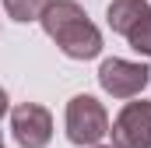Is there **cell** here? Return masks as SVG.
Segmentation results:
<instances>
[{"mask_svg": "<svg viewBox=\"0 0 151 148\" xmlns=\"http://www.w3.org/2000/svg\"><path fill=\"white\" fill-rule=\"evenodd\" d=\"M39 21H42V32L70 60H95L102 53V32L77 0H49Z\"/></svg>", "mask_w": 151, "mask_h": 148, "instance_id": "6da1fadb", "label": "cell"}, {"mask_svg": "<svg viewBox=\"0 0 151 148\" xmlns=\"http://www.w3.org/2000/svg\"><path fill=\"white\" fill-rule=\"evenodd\" d=\"M63 127H67V141L70 145L91 148V145H99L109 134V113H106V106L95 95H74L67 102Z\"/></svg>", "mask_w": 151, "mask_h": 148, "instance_id": "7a4b0ae2", "label": "cell"}, {"mask_svg": "<svg viewBox=\"0 0 151 148\" xmlns=\"http://www.w3.org/2000/svg\"><path fill=\"white\" fill-rule=\"evenodd\" d=\"M148 81H151L148 64H134V60H123V57H109L99 67V85L113 99H134V95H141L148 88Z\"/></svg>", "mask_w": 151, "mask_h": 148, "instance_id": "3957f363", "label": "cell"}, {"mask_svg": "<svg viewBox=\"0 0 151 148\" xmlns=\"http://www.w3.org/2000/svg\"><path fill=\"white\" fill-rule=\"evenodd\" d=\"M11 134L21 148H46L53 138V113L39 102H21L11 110Z\"/></svg>", "mask_w": 151, "mask_h": 148, "instance_id": "277c9868", "label": "cell"}, {"mask_svg": "<svg viewBox=\"0 0 151 148\" xmlns=\"http://www.w3.org/2000/svg\"><path fill=\"white\" fill-rule=\"evenodd\" d=\"M113 148H151V102H127L109 127Z\"/></svg>", "mask_w": 151, "mask_h": 148, "instance_id": "5b68a950", "label": "cell"}, {"mask_svg": "<svg viewBox=\"0 0 151 148\" xmlns=\"http://www.w3.org/2000/svg\"><path fill=\"white\" fill-rule=\"evenodd\" d=\"M151 11L148 0H113L109 7H106V21H109V28L119 32V36H127L144 14Z\"/></svg>", "mask_w": 151, "mask_h": 148, "instance_id": "8992f818", "label": "cell"}, {"mask_svg": "<svg viewBox=\"0 0 151 148\" xmlns=\"http://www.w3.org/2000/svg\"><path fill=\"white\" fill-rule=\"evenodd\" d=\"M4 7H7V14L14 21L28 25V21H39L42 18V11L49 7V0H4Z\"/></svg>", "mask_w": 151, "mask_h": 148, "instance_id": "52a82bcc", "label": "cell"}, {"mask_svg": "<svg viewBox=\"0 0 151 148\" xmlns=\"http://www.w3.org/2000/svg\"><path fill=\"white\" fill-rule=\"evenodd\" d=\"M127 42H130V49H137V53H144V57H151V11L127 32Z\"/></svg>", "mask_w": 151, "mask_h": 148, "instance_id": "ba28073f", "label": "cell"}, {"mask_svg": "<svg viewBox=\"0 0 151 148\" xmlns=\"http://www.w3.org/2000/svg\"><path fill=\"white\" fill-rule=\"evenodd\" d=\"M7 110H11V99H7V92H4V88H0V120H4V116H7Z\"/></svg>", "mask_w": 151, "mask_h": 148, "instance_id": "9c48e42d", "label": "cell"}, {"mask_svg": "<svg viewBox=\"0 0 151 148\" xmlns=\"http://www.w3.org/2000/svg\"><path fill=\"white\" fill-rule=\"evenodd\" d=\"M91 148H113V145H91Z\"/></svg>", "mask_w": 151, "mask_h": 148, "instance_id": "30bf717a", "label": "cell"}, {"mask_svg": "<svg viewBox=\"0 0 151 148\" xmlns=\"http://www.w3.org/2000/svg\"><path fill=\"white\" fill-rule=\"evenodd\" d=\"M0 145H4V134H0Z\"/></svg>", "mask_w": 151, "mask_h": 148, "instance_id": "8fae6325", "label": "cell"}, {"mask_svg": "<svg viewBox=\"0 0 151 148\" xmlns=\"http://www.w3.org/2000/svg\"><path fill=\"white\" fill-rule=\"evenodd\" d=\"M0 148H4V145H0Z\"/></svg>", "mask_w": 151, "mask_h": 148, "instance_id": "7c38bea8", "label": "cell"}]
</instances>
